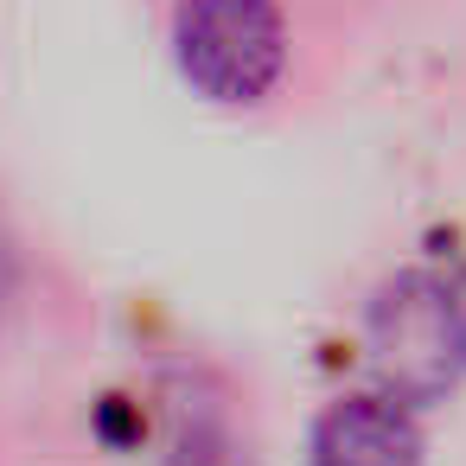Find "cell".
<instances>
[{
    "mask_svg": "<svg viewBox=\"0 0 466 466\" xmlns=\"http://www.w3.org/2000/svg\"><path fill=\"white\" fill-rule=\"evenodd\" d=\"M370 364L396 402H434L466 377V307L441 275H396L370 300Z\"/></svg>",
    "mask_w": 466,
    "mask_h": 466,
    "instance_id": "obj_1",
    "label": "cell"
},
{
    "mask_svg": "<svg viewBox=\"0 0 466 466\" xmlns=\"http://www.w3.org/2000/svg\"><path fill=\"white\" fill-rule=\"evenodd\" d=\"M179 71L218 103H256L281 71V14L275 0H186L179 26Z\"/></svg>",
    "mask_w": 466,
    "mask_h": 466,
    "instance_id": "obj_2",
    "label": "cell"
},
{
    "mask_svg": "<svg viewBox=\"0 0 466 466\" xmlns=\"http://www.w3.org/2000/svg\"><path fill=\"white\" fill-rule=\"evenodd\" d=\"M313 466H421V434L390 396H345L313 428Z\"/></svg>",
    "mask_w": 466,
    "mask_h": 466,
    "instance_id": "obj_3",
    "label": "cell"
},
{
    "mask_svg": "<svg viewBox=\"0 0 466 466\" xmlns=\"http://www.w3.org/2000/svg\"><path fill=\"white\" fill-rule=\"evenodd\" d=\"M167 466H249L243 453H237V441L230 434H218V428H192L179 447H173V460Z\"/></svg>",
    "mask_w": 466,
    "mask_h": 466,
    "instance_id": "obj_4",
    "label": "cell"
}]
</instances>
